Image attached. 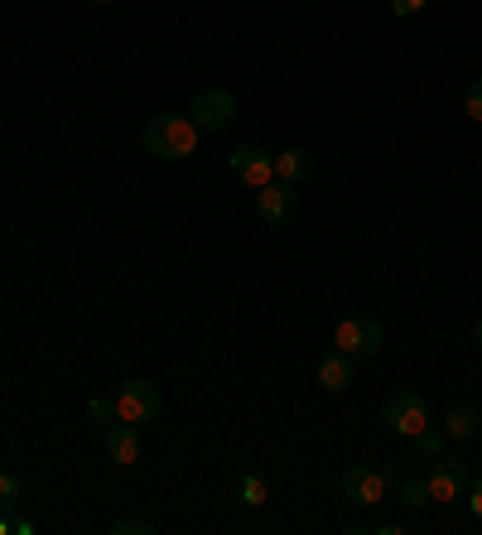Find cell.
Instances as JSON below:
<instances>
[{
	"label": "cell",
	"instance_id": "cell-9",
	"mask_svg": "<svg viewBox=\"0 0 482 535\" xmlns=\"http://www.w3.org/2000/svg\"><path fill=\"white\" fill-rule=\"evenodd\" d=\"M299 198L290 184H280V179H270L266 188H256V213H261V222H270V227H285L290 217H295Z\"/></svg>",
	"mask_w": 482,
	"mask_h": 535
},
{
	"label": "cell",
	"instance_id": "cell-1",
	"mask_svg": "<svg viewBox=\"0 0 482 535\" xmlns=\"http://www.w3.org/2000/svg\"><path fill=\"white\" fill-rule=\"evenodd\" d=\"M198 145H203V131H198V121L193 116H150V126H145V150L155 155V160H193L198 155Z\"/></svg>",
	"mask_w": 482,
	"mask_h": 535
},
{
	"label": "cell",
	"instance_id": "cell-4",
	"mask_svg": "<svg viewBox=\"0 0 482 535\" xmlns=\"http://www.w3.org/2000/svg\"><path fill=\"white\" fill-rule=\"evenodd\" d=\"M429 502H458L468 487H473V473H468V463L463 458H449V454H439L434 463H429Z\"/></svg>",
	"mask_w": 482,
	"mask_h": 535
},
{
	"label": "cell",
	"instance_id": "cell-8",
	"mask_svg": "<svg viewBox=\"0 0 482 535\" xmlns=\"http://www.w3.org/2000/svg\"><path fill=\"white\" fill-rule=\"evenodd\" d=\"M227 169L237 174L241 184L266 188L270 179H275V155H270V150H261V145H237V150L227 155Z\"/></svg>",
	"mask_w": 482,
	"mask_h": 535
},
{
	"label": "cell",
	"instance_id": "cell-12",
	"mask_svg": "<svg viewBox=\"0 0 482 535\" xmlns=\"http://www.w3.org/2000/svg\"><path fill=\"white\" fill-rule=\"evenodd\" d=\"M275 179L299 188L309 179V155H304V150H280V155H275Z\"/></svg>",
	"mask_w": 482,
	"mask_h": 535
},
{
	"label": "cell",
	"instance_id": "cell-2",
	"mask_svg": "<svg viewBox=\"0 0 482 535\" xmlns=\"http://www.w3.org/2000/svg\"><path fill=\"white\" fill-rule=\"evenodd\" d=\"M160 386L155 381H145V376H131L121 391H116V420H126V425H150V420H160Z\"/></svg>",
	"mask_w": 482,
	"mask_h": 535
},
{
	"label": "cell",
	"instance_id": "cell-11",
	"mask_svg": "<svg viewBox=\"0 0 482 535\" xmlns=\"http://www.w3.org/2000/svg\"><path fill=\"white\" fill-rule=\"evenodd\" d=\"M107 458L121 463V468H131L135 458H140V425H126V420L107 425Z\"/></svg>",
	"mask_w": 482,
	"mask_h": 535
},
{
	"label": "cell",
	"instance_id": "cell-21",
	"mask_svg": "<svg viewBox=\"0 0 482 535\" xmlns=\"http://www.w3.org/2000/svg\"><path fill=\"white\" fill-rule=\"evenodd\" d=\"M425 5L429 0H391V15H396V20H415Z\"/></svg>",
	"mask_w": 482,
	"mask_h": 535
},
{
	"label": "cell",
	"instance_id": "cell-19",
	"mask_svg": "<svg viewBox=\"0 0 482 535\" xmlns=\"http://www.w3.org/2000/svg\"><path fill=\"white\" fill-rule=\"evenodd\" d=\"M87 415H92L97 425H116V401H102V396H97V401H87Z\"/></svg>",
	"mask_w": 482,
	"mask_h": 535
},
{
	"label": "cell",
	"instance_id": "cell-6",
	"mask_svg": "<svg viewBox=\"0 0 482 535\" xmlns=\"http://www.w3.org/2000/svg\"><path fill=\"white\" fill-rule=\"evenodd\" d=\"M386 468H367V463H352L343 473V497L352 507H381L386 502Z\"/></svg>",
	"mask_w": 482,
	"mask_h": 535
},
{
	"label": "cell",
	"instance_id": "cell-25",
	"mask_svg": "<svg viewBox=\"0 0 482 535\" xmlns=\"http://www.w3.org/2000/svg\"><path fill=\"white\" fill-rule=\"evenodd\" d=\"M92 5H111V0H92Z\"/></svg>",
	"mask_w": 482,
	"mask_h": 535
},
{
	"label": "cell",
	"instance_id": "cell-20",
	"mask_svg": "<svg viewBox=\"0 0 482 535\" xmlns=\"http://www.w3.org/2000/svg\"><path fill=\"white\" fill-rule=\"evenodd\" d=\"M111 531H116V535H150L155 526H150V521H140V516H121Z\"/></svg>",
	"mask_w": 482,
	"mask_h": 535
},
{
	"label": "cell",
	"instance_id": "cell-16",
	"mask_svg": "<svg viewBox=\"0 0 482 535\" xmlns=\"http://www.w3.org/2000/svg\"><path fill=\"white\" fill-rule=\"evenodd\" d=\"M401 507L405 511H425L429 507V487L425 482H401Z\"/></svg>",
	"mask_w": 482,
	"mask_h": 535
},
{
	"label": "cell",
	"instance_id": "cell-5",
	"mask_svg": "<svg viewBox=\"0 0 482 535\" xmlns=\"http://www.w3.org/2000/svg\"><path fill=\"white\" fill-rule=\"evenodd\" d=\"M188 116L198 121V131H227V126L237 121V97H232L227 87H203V92L193 97Z\"/></svg>",
	"mask_w": 482,
	"mask_h": 535
},
{
	"label": "cell",
	"instance_id": "cell-23",
	"mask_svg": "<svg viewBox=\"0 0 482 535\" xmlns=\"http://www.w3.org/2000/svg\"><path fill=\"white\" fill-rule=\"evenodd\" d=\"M473 348H482V319L473 323Z\"/></svg>",
	"mask_w": 482,
	"mask_h": 535
},
{
	"label": "cell",
	"instance_id": "cell-14",
	"mask_svg": "<svg viewBox=\"0 0 482 535\" xmlns=\"http://www.w3.org/2000/svg\"><path fill=\"white\" fill-rule=\"evenodd\" d=\"M237 502H241V507H266V502H270L266 478H256V473H241V478H237Z\"/></svg>",
	"mask_w": 482,
	"mask_h": 535
},
{
	"label": "cell",
	"instance_id": "cell-13",
	"mask_svg": "<svg viewBox=\"0 0 482 535\" xmlns=\"http://www.w3.org/2000/svg\"><path fill=\"white\" fill-rule=\"evenodd\" d=\"M439 429H444L449 439H473V434L482 429V420H478V410H473V405H454V410L444 415V425Z\"/></svg>",
	"mask_w": 482,
	"mask_h": 535
},
{
	"label": "cell",
	"instance_id": "cell-18",
	"mask_svg": "<svg viewBox=\"0 0 482 535\" xmlns=\"http://www.w3.org/2000/svg\"><path fill=\"white\" fill-rule=\"evenodd\" d=\"M15 502H20V478H15V473H0V511L15 507Z\"/></svg>",
	"mask_w": 482,
	"mask_h": 535
},
{
	"label": "cell",
	"instance_id": "cell-15",
	"mask_svg": "<svg viewBox=\"0 0 482 535\" xmlns=\"http://www.w3.org/2000/svg\"><path fill=\"white\" fill-rule=\"evenodd\" d=\"M410 444H415L425 458H439V454H444V444H449V434H444V429H434V425H425L415 439H410Z\"/></svg>",
	"mask_w": 482,
	"mask_h": 535
},
{
	"label": "cell",
	"instance_id": "cell-10",
	"mask_svg": "<svg viewBox=\"0 0 482 535\" xmlns=\"http://www.w3.org/2000/svg\"><path fill=\"white\" fill-rule=\"evenodd\" d=\"M319 386L328 391V396H343L352 386V357L348 352H338V348H328L319 357Z\"/></svg>",
	"mask_w": 482,
	"mask_h": 535
},
{
	"label": "cell",
	"instance_id": "cell-7",
	"mask_svg": "<svg viewBox=\"0 0 482 535\" xmlns=\"http://www.w3.org/2000/svg\"><path fill=\"white\" fill-rule=\"evenodd\" d=\"M381 415H386V425L396 429V434H405V439H415V434L429 425V405L420 391H396Z\"/></svg>",
	"mask_w": 482,
	"mask_h": 535
},
{
	"label": "cell",
	"instance_id": "cell-22",
	"mask_svg": "<svg viewBox=\"0 0 482 535\" xmlns=\"http://www.w3.org/2000/svg\"><path fill=\"white\" fill-rule=\"evenodd\" d=\"M473 516H478V521H482V478L473 482Z\"/></svg>",
	"mask_w": 482,
	"mask_h": 535
},
{
	"label": "cell",
	"instance_id": "cell-3",
	"mask_svg": "<svg viewBox=\"0 0 482 535\" xmlns=\"http://www.w3.org/2000/svg\"><path fill=\"white\" fill-rule=\"evenodd\" d=\"M333 348L348 352L352 362L357 357H376L381 352V323L372 314H348V319L333 328Z\"/></svg>",
	"mask_w": 482,
	"mask_h": 535
},
{
	"label": "cell",
	"instance_id": "cell-17",
	"mask_svg": "<svg viewBox=\"0 0 482 535\" xmlns=\"http://www.w3.org/2000/svg\"><path fill=\"white\" fill-rule=\"evenodd\" d=\"M463 111H468L473 121H482V78L468 82V92H463Z\"/></svg>",
	"mask_w": 482,
	"mask_h": 535
},
{
	"label": "cell",
	"instance_id": "cell-24",
	"mask_svg": "<svg viewBox=\"0 0 482 535\" xmlns=\"http://www.w3.org/2000/svg\"><path fill=\"white\" fill-rule=\"evenodd\" d=\"M5 531H10V521H5V516H0V535H5Z\"/></svg>",
	"mask_w": 482,
	"mask_h": 535
}]
</instances>
